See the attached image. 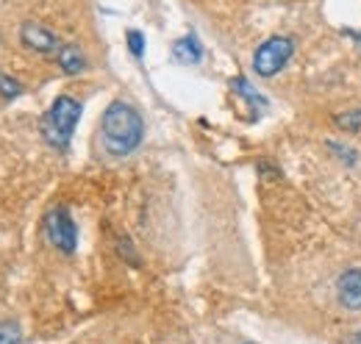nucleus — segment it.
Returning a JSON list of instances; mask_svg holds the SVG:
<instances>
[{"instance_id":"4","label":"nucleus","mask_w":361,"mask_h":344,"mask_svg":"<svg viewBox=\"0 0 361 344\" xmlns=\"http://www.w3.org/2000/svg\"><path fill=\"white\" fill-rule=\"evenodd\" d=\"M45 231L47 239L61 250V253H75V245H78V228L73 222V216L67 209H53L45 219Z\"/></svg>"},{"instance_id":"2","label":"nucleus","mask_w":361,"mask_h":344,"mask_svg":"<svg viewBox=\"0 0 361 344\" xmlns=\"http://www.w3.org/2000/svg\"><path fill=\"white\" fill-rule=\"evenodd\" d=\"M81 120V103L61 94L53 100V106L45 111L42 117V136L50 147L56 150H67L73 133H75V125Z\"/></svg>"},{"instance_id":"8","label":"nucleus","mask_w":361,"mask_h":344,"mask_svg":"<svg viewBox=\"0 0 361 344\" xmlns=\"http://www.w3.org/2000/svg\"><path fill=\"white\" fill-rule=\"evenodd\" d=\"M173 53H176V59L183 61V64H197V61L203 59V47H200V42H197L195 37H183V39H178L176 47H173Z\"/></svg>"},{"instance_id":"11","label":"nucleus","mask_w":361,"mask_h":344,"mask_svg":"<svg viewBox=\"0 0 361 344\" xmlns=\"http://www.w3.org/2000/svg\"><path fill=\"white\" fill-rule=\"evenodd\" d=\"M23 92V86L17 84L14 78H8V75H0V94L3 97H17Z\"/></svg>"},{"instance_id":"9","label":"nucleus","mask_w":361,"mask_h":344,"mask_svg":"<svg viewBox=\"0 0 361 344\" xmlns=\"http://www.w3.org/2000/svg\"><path fill=\"white\" fill-rule=\"evenodd\" d=\"M0 344H20V328L14 322H0Z\"/></svg>"},{"instance_id":"10","label":"nucleus","mask_w":361,"mask_h":344,"mask_svg":"<svg viewBox=\"0 0 361 344\" xmlns=\"http://www.w3.org/2000/svg\"><path fill=\"white\" fill-rule=\"evenodd\" d=\"M336 123H339V128L359 130L361 128V109H356V111H348V114H342Z\"/></svg>"},{"instance_id":"5","label":"nucleus","mask_w":361,"mask_h":344,"mask_svg":"<svg viewBox=\"0 0 361 344\" xmlns=\"http://www.w3.org/2000/svg\"><path fill=\"white\" fill-rule=\"evenodd\" d=\"M20 39H23L25 47H31V50H37V53H42V56H56L59 47L64 44L50 28L39 25V23H25V25L20 28Z\"/></svg>"},{"instance_id":"7","label":"nucleus","mask_w":361,"mask_h":344,"mask_svg":"<svg viewBox=\"0 0 361 344\" xmlns=\"http://www.w3.org/2000/svg\"><path fill=\"white\" fill-rule=\"evenodd\" d=\"M53 59H56V64H59L67 75H75V73H84V70H87V59H84V53H81L78 44L64 42Z\"/></svg>"},{"instance_id":"3","label":"nucleus","mask_w":361,"mask_h":344,"mask_svg":"<svg viewBox=\"0 0 361 344\" xmlns=\"http://www.w3.org/2000/svg\"><path fill=\"white\" fill-rule=\"evenodd\" d=\"M292 53H295V42L289 37H272V39H267V42L256 50L253 70L262 78H270L281 67H286V61L292 59Z\"/></svg>"},{"instance_id":"1","label":"nucleus","mask_w":361,"mask_h":344,"mask_svg":"<svg viewBox=\"0 0 361 344\" xmlns=\"http://www.w3.org/2000/svg\"><path fill=\"white\" fill-rule=\"evenodd\" d=\"M142 136H145V123L139 117L131 103H123V100H114L106 111H103V120H100V142H103V150L114 159H123L128 153H134L136 147L142 145Z\"/></svg>"},{"instance_id":"12","label":"nucleus","mask_w":361,"mask_h":344,"mask_svg":"<svg viewBox=\"0 0 361 344\" xmlns=\"http://www.w3.org/2000/svg\"><path fill=\"white\" fill-rule=\"evenodd\" d=\"M128 44H131V53H134V56H142V50H145V39H142V34H139V31H128Z\"/></svg>"},{"instance_id":"13","label":"nucleus","mask_w":361,"mask_h":344,"mask_svg":"<svg viewBox=\"0 0 361 344\" xmlns=\"http://www.w3.org/2000/svg\"><path fill=\"white\" fill-rule=\"evenodd\" d=\"M348 344H361V331H359V333H356V336H353V339H350Z\"/></svg>"},{"instance_id":"6","label":"nucleus","mask_w":361,"mask_h":344,"mask_svg":"<svg viewBox=\"0 0 361 344\" xmlns=\"http://www.w3.org/2000/svg\"><path fill=\"white\" fill-rule=\"evenodd\" d=\"M336 295H339V302L345 308L361 311V269H348V272L339 275Z\"/></svg>"}]
</instances>
